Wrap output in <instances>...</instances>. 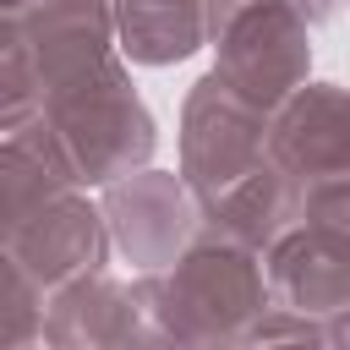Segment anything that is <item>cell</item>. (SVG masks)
Returning a JSON list of instances; mask_svg holds the SVG:
<instances>
[]
</instances>
